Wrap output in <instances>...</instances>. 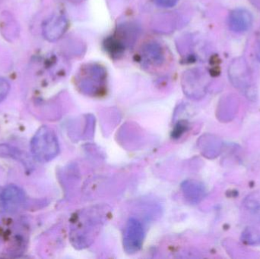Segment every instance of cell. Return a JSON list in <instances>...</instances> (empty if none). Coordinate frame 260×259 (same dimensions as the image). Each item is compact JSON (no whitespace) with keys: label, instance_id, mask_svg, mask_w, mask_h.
<instances>
[{"label":"cell","instance_id":"18","mask_svg":"<svg viewBox=\"0 0 260 259\" xmlns=\"http://www.w3.org/2000/svg\"><path fill=\"white\" fill-rule=\"evenodd\" d=\"M255 56L256 59L260 62V31L258 32L255 39Z\"/></svg>","mask_w":260,"mask_h":259},{"label":"cell","instance_id":"9","mask_svg":"<svg viewBox=\"0 0 260 259\" xmlns=\"http://www.w3.org/2000/svg\"><path fill=\"white\" fill-rule=\"evenodd\" d=\"M24 193L18 187L11 185L3 190L1 205L7 212L11 214L18 212L24 205Z\"/></svg>","mask_w":260,"mask_h":259},{"label":"cell","instance_id":"15","mask_svg":"<svg viewBox=\"0 0 260 259\" xmlns=\"http://www.w3.org/2000/svg\"><path fill=\"white\" fill-rule=\"evenodd\" d=\"M0 156L11 157V158H15L16 159L20 160L21 155L16 149H13L10 146L6 145V144H1L0 145Z\"/></svg>","mask_w":260,"mask_h":259},{"label":"cell","instance_id":"19","mask_svg":"<svg viewBox=\"0 0 260 259\" xmlns=\"http://www.w3.org/2000/svg\"><path fill=\"white\" fill-rule=\"evenodd\" d=\"M186 123H179L178 126L176 127L175 130L174 131V135L176 137L180 136L186 129Z\"/></svg>","mask_w":260,"mask_h":259},{"label":"cell","instance_id":"5","mask_svg":"<svg viewBox=\"0 0 260 259\" xmlns=\"http://www.w3.org/2000/svg\"><path fill=\"white\" fill-rule=\"evenodd\" d=\"M185 92L195 98H201L206 94L209 85V78L206 71L200 68L187 70L183 76Z\"/></svg>","mask_w":260,"mask_h":259},{"label":"cell","instance_id":"4","mask_svg":"<svg viewBox=\"0 0 260 259\" xmlns=\"http://www.w3.org/2000/svg\"><path fill=\"white\" fill-rule=\"evenodd\" d=\"M130 25L131 24L120 26L118 30L105 41V49L111 56L116 57L121 56L129 47L130 43L136 38L137 29Z\"/></svg>","mask_w":260,"mask_h":259},{"label":"cell","instance_id":"13","mask_svg":"<svg viewBox=\"0 0 260 259\" xmlns=\"http://www.w3.org/2000/svg\"><path fill=\"white\" fill-rule=\"evenodd\" d=\"M241 240L248 246L260 245V231L253 228H247L242 233Z\"/></svg>","mask_w":260,"mask_h":259},{"label":"cell","instance_id":"7","mask_svg":"<svg viewBox=\"0 0 260 259\" xmlns=\"http://www.w3.org/2000/svg\"><path fill=\"white\" fill-rule=\"evenodd\" d=\"M69 22L65 15L55 14L43 24V36L50 42L58 41L68 28Z\"/></svg>","mask_w":260,"mask_h":259},{"label":"cell","instance_id":"11","mask_svg":"<svg viewBox=\"0 0 260 259\" xmlns=\"http://www.w3.org/2000/svg\"><path fill=\"white\" fill-rule=\"evenodd\" d=\"M243 205L247 217L254 223L260 224V198L256 195H250Z\"/></svg>","mask_w":260,"mask_h":259},{"label":"cell","instance_id":"17","mask_svg":"<svg viewBox=\"0 0 260 259\" xmlns=\"http://www.w3.org/2000/svg\"><path fill=\"white\" fill-rule=\"evenodd\" d=\"M179 0H154L157 6L162 8H172L175 6Z\"/></svg>","mask_w":260,"mask_h":259},{"label":"cell","instance_id":"10","mask_svg":"<svg viewBox=\"0 0 260 259\" xmlns=\"http://www.w3.org/2000/svg\"><path fill=\"white\" fill-rule=\"evenodd\" d=\"M142 61L145 65L158 66L165 61V54L160 44L150 42L145 44L141 51Z\"/></svg>","mask_w":260,"mask_h":259},{"label":"cell","instance_id":"8","mask_svg":"<svg viewBox=\"0 0 260 259\" xmlns=\"http://www.w3.org/2000/svg\"><path fill=\"white\" fill-rule=\"evenodd\" d=\"M253 15L246 9L238 8L229 14L228 24L229 28L235 33H241L250 30L253 25Z\"/></svg>","mask_w":260,"mask_h":259},{"label":"cell","instance_id":"16","mask_svg":"<svg viewBox=\"0 0 260 259\" xmlns=\"http://www.w3.org/2000/svg\"><path fill=\"white\" fill-rule=\"evenodd\" d=\"M10 91V84L6 79L0 78V103L7 97Z\"/></svg>","mask_w":260,"mask_h":259},{"label":"cell","instance_id":"1","mask_svg":"<svg viewBox=\"0 0 260 259\" xmlns=\"http://www.w3.org/2000/svg\"><path fill=\"white\" fill-rule=\"evenodd\" d=\"M107 70L99 63L82 65L77 75V85L82 92L88 95H100L107 83Z\"/></svg>","mask_w":260,"mask_h":259},{"label":"cell","instance_id":"12","mask_svg":"<svg viewBox=\"0 0 260 259\" xmlns=\"http://www.w3.org/2000/svg\"><path fill=\"white\" fill-rule=\"evenodd\" d=\"M238 107V100H236L235 97H228L221 107V114L223 115V120L224 121L226 120H228V121L232 120L236 114Z\"/></svg>","mask_w":260,"mask_h":259},{"label":"cell","instance_id":"2","mask_svg":"<svg viewBox=\"0 0 260 259\" xmlns=\"http://www.w3.org/2000/svg\"><path fill=\"white\" fill-rule=\"evenodd\" d=\"M30 152L35 160L48 162L59 154V146L54 131L48 126L38 129L30 141Z\"/></svg>","mask_w":260,"mask_h":259},{"label":"cell","instance_id":"14","mask_svg":"<svg viewBox=\"0 0 260 259\" xmlns=\"http://www.w3.org/2000/svg\"><path fill=\"white\" fill-rule=\"evenodd\" d=\"M186 190L192 192L190 199L196 202L201 200L206 194L204 187L198 182H190L189 185L186 186Z\"/></svg>","mask_w":260,"mask_h":259},{"label":"cell","instance_id":"6","mask_svg":"<svg viewBox=\"0 0 260 259\" xmlns=\"http://www.w3.org/2000/svg\"><path fill=\"white\" fill-rule=\"evenodd\" d=\"M144 240V230L142 224L135 218H130L123 237V246L128 253H135L142 247Z\"/></svg>","mask_w":260,"mask_h":259},{"label":"cell","instance_id":"20","mask_svg":"<svg viewBox=\"0 0 260 259\" xmlns=\"http://www.w3.org/2000/svg\"><path fill=\"white\" fill-rule=\"evenodd\" d=\"M2 192H3V190H2V189H0V204H1Z\"/></svg>","mask_w":260,"mask_h":259},{"label":"cell","instance_id":"3","mask_svg":"<svg viewBox=\"0 0 260 259\" xmlns=\"http://www.w3.org/2000/svg\"><path fill=\"white\" fill-rule=\"evenodd\" d=\"M229 76L232 85L251 100H256L257 90L253 74L245 59L236 58L229 65Z\"/></svg>","mask_w":260,"mask_h":259}]
</instances>
